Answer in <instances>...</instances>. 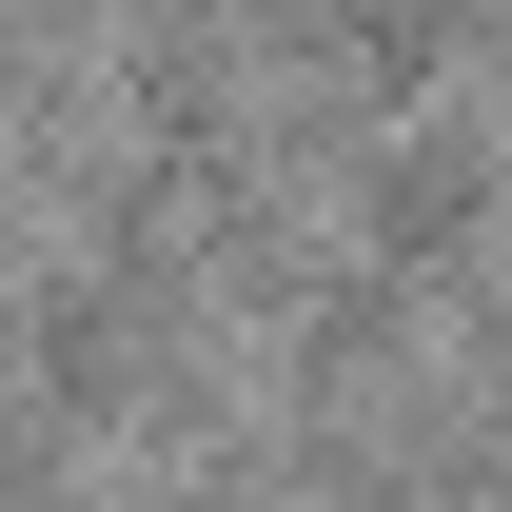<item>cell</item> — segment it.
<instances>
[]
</instances>
